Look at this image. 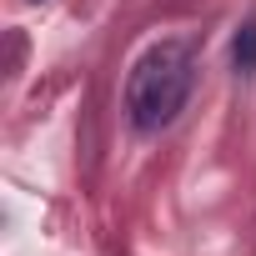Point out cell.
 Returning a JSON list of instances; mask_svg holds the SVG:
<instances>
[{
    "label": "cell",
    "instance_id": "6da1fadb",
    "mask_svg": "<svg viewBox=\"0 0 256 256\" xmlns=\"http://www.w3.org/2000/svg\"><path fill=\"white\" fill-rule=\"evenodd\" d=\"M191 80H196V66H191V50L181 40H161L151 46L131 80H126V110H131V126L136 131H161L171 126L191 96Z\"/></svg>",
    "mask_w": 256,
    "mask_h": 256
},
{
    "label": "cell",
    "instance_id": "7a4b0ae2",
    "mask_svg": "<svg viewBox=\"0 0 256 256\" xmlns=\"http://www.w3.org/2000/svg\"><path fill=\"white\" fill-rule=\"evenodd\" d=\"M231 60H236V70H256V26H241L236 30V40H231Z\"/></svg>",
    "mask_w": 256,
    "mask_h": 256
}]
</instances>
